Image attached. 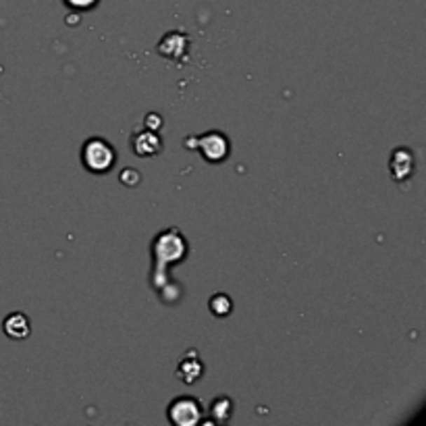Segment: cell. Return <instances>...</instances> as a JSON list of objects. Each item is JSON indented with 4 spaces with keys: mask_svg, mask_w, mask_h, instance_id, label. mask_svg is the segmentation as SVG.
I'll list each match as a JSON object with an SVG mask.
<instances>
[{
    "mask_svg": "<svg viewBox=\"0 0 426 426\" xmlns=\"http://www.w3.org/2000/svg\"><path fill=\"white\" fill-rule=\"evenodd\" d=\"M152 254H154L156 268H160V277H165V268L169 264L181 262L185 258L187 242L177 229H167L156 235V240L152 244Z\"/></svg>",
    "mask_w": 426,
    "mask_h": 426,
    "instance_id": "1",
    "label": "cell"
},
{
    "mask_svg": "<svg viewBox=\"0 0 426 426\" xmlns=\"http://www.w3.org/2000/svg\"><path fill=\"white\" fill-rule=\"evenodd\" d=\"M117 152L102 137H90L81 148V163L94 175H104L115 167Z\"/></svg>",
    "mask_w": 426,
    "mask_h": 426,
    "instance_id": "2",
    "label": "cell"
},
{
    "mask_svg": "<svg viewBox=\"0 0 426 426\" xmlns=\"http://www.w3.org/2000/svg\"><path fill=\"white\" fill-rule=\"evenodd\" d=\"M167 416H169V422L175 426H195L202 422V416H204V410H202V404L200 399L195 397H177L169 404V410H167Z\"/></svg>",
    "mask_w": 426,
    "mask_h": 426,
    "instance_id": "3",
    "label": "cell"
},
{
    "mask_svg": "<svg viewBox=\"0 0 426 426\" xmlns=\"http://www.w3.org/2000/svg\"><path fill=\"white\" fill-rule=\"evenodd\" d=\"M193 148H198L208 163H223L231 150L227 135L221 131H208L200 137H193Z\"/></svg>",
    "mask_w": 426,
    "mask_h": 426,
    "instance_id": "4",
    "label": "cell"
},
{
    "mask_svg": "<svg viewBox=\"0 0 426 426\" xmlns=\"http://www.w3.org/2000/svg\"><path fill=\"white\" fill-rule=\"evenodd\" d=\"M156 53L165 57L167 61L179 62L181 64L189 57V38L183 32H169L160 38Z\"/></svg>",
    "mask_w": 426,
    "mask_h": 426,
    "instance_id": "5",
    "label": "cell"
},
{
    "mask_svg": "<svg viewBox=\"0 0 426 426\" xmlns=\"http://www.w3.org/2000/svg\"><path fill=\"white\" fill-rule=\"evenodd\" d=\"M131 148L139 158H154L163 152V137L156 129L144 127L131 133Z\"/></svg>",
    "mask_w": 426,
    "mask_h": 426,
    "instance_id": "6",
    "label": "cell"
},
{
    "mask_svg": "<svg viewBox=\"0 0 426 426\" xmlns=\"http://www.w3.org/2000/svg\"><path fill=\"white\" fill-rule=\"evenodd\" d=\"M202 374H204V364H202L198 352L189 350L185 354V358L179 362V366H177V376L181 378L185 385H193V383L200 380Z\"/></svg>",
    "mask_w": 426,
    "mask_h": 426,
    "instance_id": "7",
    "label": "cell"
},
{
    "mask_svg": "<svg viewBox=\"0 0 426 426\" xmlns=\"http://www.w3.org/2000/svg\"><path fill=\"white\" fill-rule=\"evenodd\" d=\"M391 173L395 179H408L414 173V152L408 148H397L391 154Z\"/></svg>",
    "mask_w": 426,
    "mask_h": 426,
    "instance_id": "8",
    "label": "cell"
},
{
    "mask_svg": "<svg viewBox=\"0 0 426 426\" xmlns=\"http://www.w3.org/2000/svg\"><path fill=\"white\" fill-rule=\"evenodd\" d=\"M2 329H4V333H6V337H11V339H25V337H29V333H32L29 318H27L25 314H21V312L8 314V316L4 318V322H2Z\"/></svg>",
    "mask_w": 426,
    "mask_h": 426,
    "instance_id": "9",
    "label": "cell"
},
{
    "mask_svg": "<svg viewBox=\"0 0 426 426\" xmlns=\"http://www.w3.org/2000/svg\"><path fill=\"white\" fill-rule=\"evenodd\" d=\"M208 414L212 418L214 425H227L233 416V399L231 397H217L210 408H208Z\"/></svg>",
    "mask_w": 426,
    "mask_h": 426,
    "instance_id": "10",
    "label": "cell"
},
{
    "mask_svg": "<svg viewBox=\"0 0 426 426\" xmlns=\"http://www.w3.org/2000/svg\"><path fill=\"white\" fill-rule=\"evenodd\" d=\"M208 308H210V312H212L214 316H227V314H231V310H233V302H231V298H227L225 294H217V296L210 298Z\"/></svg>",
    "mask_w": 426,
    "mask_h": 426,
    "instance_id": "11",
    "label": "cell"
},
{
    "mask_svg": "<svg viewBox=\"0 0 426 426\" xmlns=\"http://www.w3.org/2000/svg\"><path fill=\"white\" fill-rule=\"evenodd\" d=\"M73 11H90L98 4V0H62Z\"/></svg>",
    "mask_w": 426,
    "mask_h": 426,
    "instance_id": "12",
    "label": "cell"
},
{
    "mask_svg": "<svg viewBox=\"0 0 426 426\" xmlns=\"http://www.w3.org/2000/svg\"><path fill=\"white\" fill-rule=\"evenodd\" d=\"M121 183H125V185H137L139 183V173L135 169H125L121 173Z\"/></svg>",
    "mask_w": 426,
    "mask_h": 426,
    "instance_id": "13",
    "label": "cell"
},
{
    "mask_svg": "<svg viewBox=\"0 0 426 426\" xmlns=\"http://www.w3.org/2000/svg\"><path fill=\"white\" fill-rule=\"evenodd\" d=\"M146 127H150V129H158V127H163V117L150 113V115L146 117Z\"/></svg>",
    "mask_w": 426,
    "mask_h": 426,
    "instance_id": "14",
    "label": "cell"
}]
</instances>
